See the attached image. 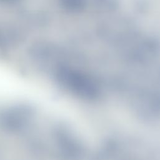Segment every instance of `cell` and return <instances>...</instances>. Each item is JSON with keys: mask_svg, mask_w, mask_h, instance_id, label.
Instances as JSON below:
<instances>
[{"mask_svg": "<svg viewBox=\"0 0 160 160\" xmlns=\"http://www.w3.org/2000/svg\"><path fill=\"white\" fill-rule=\"evenodd\" d=\"M59 83L69 92L85 99H94L98 97V84L88 74L67 67H61L57 71Z\"/></svg>", "mask_w": 160, "mask_h": 160, "instance_id": "obj_1", "label": "cell"}]
</instances>
